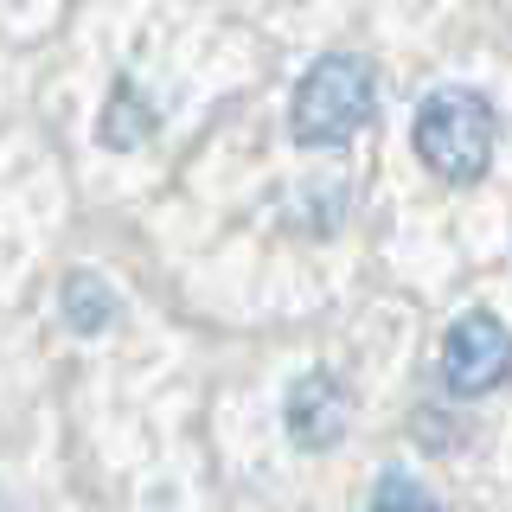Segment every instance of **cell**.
<instances>
[{
	"label": "cell",
	"instance_id": "4",
	"mask_svg": "<svg viewBox=\"0 0 512 512\" xmlns=\"http://www.w3.org/2000/svg\"><path fill=\"white\" fill-rule=\"evenodd\" d=\"M282 423H288V436H295L301 448H333L346 436V423H352V397L340 391V378L333 372H301L295 384H288V404H282Z\"/></svg>",
	"mask_w": 512,
	"mask_h": 512
},
{
	"label": "cell",
	"instance_id": "2",
	"mask_svg": "<svg viewBox=\"0 0 512 512\" xmlns=\"http://www.w3.org/2000/svg\"><path fill=\"white\" fill-rule=\"evenodd\" d=\"M416 154H423V167L436 173L448 186H474L487 180L493 167V141H500V116H493V103L468 84H448L436 90L423 109H416Z\"/></svg>",
	"mask_w": 512,
	"mask_h": 512
},
{
	"label": "cell",
	"instance_id": "1",
	"mask_svg": "<svg viewBox=\"0 0 512 512\" xmlns=\"http://www.w3.org/2000/svg\"><path fill=\"white\" fill-rule=\"evenodd\" d=\"M378 116V71L352 52H327L301 71L295 103H288V128L301 148H340V141L365 135Z\"/></svg>",
	"mask_w": 512,
	"mask_h": 512
},
{
	"label": "cell",
	"instance_id": "5",
	"mask_svg": "<svg viewBox=\"0 0 512 512\" xmlns=\"http://www.w3.org/2000/svg\"><path fill=\"white\" fill-rule=\"evenodd\" d=\"M58 301H64V320H71L77 333L116 327V295H109V282L90 276V269H71V276H64V288H58Z\"/></svg>",
	"mask_w": 512,
	"mask_h": 512
},
{
	"label": "cell",
	"instance_id": "7",
	"mask_svg": "<svg viewBox=\"0 0 512 512\" xmlns=\"http://www.w3.org/2000/svg\"><path fill=\"white\" fill-rule=\"evenodd\" d=\"M372 512H442V500L410 474H384L378 493H372Z\"/></svg>",
	"mask_w": 512,
	"mask_h": 512
},
{
	"label": "cell",
	"instance_id": "3",
	"mask_svg": "<svg viewBox=\"0 0 512 512\" xmlns=\"http://www.w3.org/2000/svg\"><path fill=\"white\" fill-rule=\"evenodd\" d=\"M512 378V333L500 314L474 308L442 333V384L455 397H487Z\"/></svg>",
	"mask_w": 512,
	"mask_h": 512
},
{
	"label": "cell",
	"instance_id": "6",
	"mask_svg": "<svg viewBox=\"0 0 512 512\" xmlns=\"http://www.w3.org/2000/svg\"><path fill=\"white\" fill-rule=\"evenodd\" d=\"M154 128V116L135 103V90L128 84H116V96H109V116H103V141L109 148H128V141H141Z\"/></svg>",
	"mask_w": 512,
	"mask_h": 512
}]
</instances>
